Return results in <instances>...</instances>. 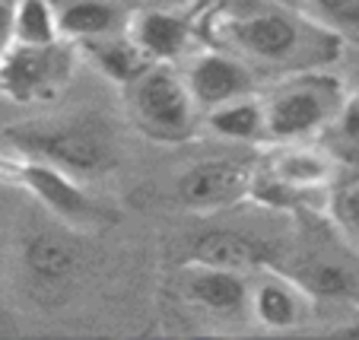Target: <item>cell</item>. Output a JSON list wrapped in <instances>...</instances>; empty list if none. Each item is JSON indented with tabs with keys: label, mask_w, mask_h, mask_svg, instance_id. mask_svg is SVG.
Returning <instances> with one entry per match:
<instances>
[{
	"label": "cell",
	"mask_w": 359,
	"mask_h": 340,
	"mask_svg": "<svg viewBox=\"0 0 359 340\" xmlns=\"http://www.w3.org/2000/svg\"><path fill=\"white\" fill-rule=\"evenodd\" d=\"M4 137L16 153L55 165L76 182H93L121 165V140L95 111L16 121L4 128Z\"/></svg>",
	"instance_id": "obj_1"
},
{
	"label": "cell",
	"mask_w": 359,
	"mask_h": 340,
	"mask_svg": "<svg viewBox=\"0 0 359 340\" xmlns=\"http://www.w3.org/2000/svg\"><path fill=\"white\" fill-rule=\"evenodd\" d=\"M223 39L238 55L267 67H283L290 74L334 61L344 45L315 20L290 10H258L248 16H232L223 26Z\"/></svg>",
	"instance_id": "obj_2"
},
{
	"label": "cell",
	"mask_w": 359,
	"mask_h": 340,
	"mask_svg": "<svg viewBox=\"0 0 359 340\" xmlns=\"http://www.w3.org/2000/svg\"><path fill=\"white\" fill-rule=\"evenodd\" d=\"M124 89V105L147 140L178 147L197 137L203 124V111L191 99L184 76L172 64H149L140 76L128 83Z\"/></svg>",
	"instance_id": "obj_3"
},
{
	"label": "cell",
	"mask_w": 359,
	"mask_h": 340,
	"mask_svg": "<svg viewBox=\"0 0 359 340\" xmlns=\"http://www.w3.org/2000/svg\"><path fill=\"white\" fill-rule=\"evenodd\" d=\"M337 76L325 70H296L286 74L264 102V140L267 143H309L321 137L346 99Z\"/></svg>",
	"instance_id": "obj_4"
},
{
	"label": "cell",
	"mask_w": 359,
	"mask_h": 340,
	"mask_svg": "<svg viewBox=\"0 0 359 340\" xmlns=\"http://www.w3.org/2000/svg\"><path fill=\"white\" fill-rule=\"evenodd\" d=\"M0 184L26 191L29 198H35L51 217H57L64 226L80 232L109 229L118 223L121 213L111 204L93 198L76 178L57 172L55 165L39 163L32 156H22L13 150V156L0 153Z\"/></svg>",
	"instance_id": "obj_5"
},
{
	"label": "cell",
	"mask_w": 359,
	"mask_h": 340,
	"mask_svg": "<svg viewBox=\"0 0 359 340\" xmlns=\"http://www.w3.org/2000/svg\"><path fill=\"white\" fill-rule=\"evenodd\" d=\"M76 67L80 51L67 39L48 45L13 41L0 61V95L13 105H51L67 93Z\"/></svg>",
	"instance_id": "obj_6"
},
{
	"label": "cell",
	"mask_w": 359,
	"mask_h": 340,
	"mask_svg": "<svg viewBox=\"0 0 359 340\" xmlns=\"http://www.w3.org/2000/svg\"><path fill=\"white\" fill-rule=\"evenodd\" d=\"M20 271L26 293L39 306L57 308L74 296L83 273V248L61 229H39L22 238Z\"/></svg>",
	"instance_id": "obj_7"
},
{
	"label": "cell",
	"mask_w": 359,
	"mask_h": 340,
	"mask_svg": "<svg viewBox=\"0 0 359 340\" xmlns=\"http://www.w3.org/2000/svg\"><path fill=\"white\" fill-rule=\"evenodd\" d=\"M337 184V163L325 147L309 143H277L273 156L258 165L251 198H264L267 204L283 207L286 200L312 191H331Z\"/></svg>",
	"instance_id": "obj_8"
},
{
	"label": "cell",
	"mask_w": 359,
	"mask_h": 340,
	"mask_svg": "<svg viewBox=\"0 0 359 340\" xmlns=\"http://www.w3.org/2000/svg\"><path fill=\"white\" fill-rule=\"evenodd\" d=\"M255 178H258V165L251 159H201V163L188 165L175 182V198L182 207L197 213H217L229 210V207L242 204L255 191Z\"/></svg>",
	"instance_id": "obj_9"
},
{
	"label": "cell",
	"mask_w": 359,
	"mask_h": 340,
	"mask_svg": "<svg viewBox=\"0 0 359 340\" xmlns=\"http://www.w3.org/2000/svg\"><path fill=\"white\" fill-rule=\"evenodd\" d=\"M178 296L201 315L245 318L251 299V283L238 271H223V267L184 261L182 273H178Z\"/></svg>",
	"instance_id": "obj_10"
},
{
	"label": "cell",
	"mask_w": 359,
	"mask_h": 340,
	"mask_svg": "<svg viewBox=\"0 0 359 340\" xmlns=\"http://www.w3.org/2000/svg\"><path fill=\"white\" fill-rule=\"evenodd\" d=\"M182 76L201 111L219 109L242 95H255V70L236 55H223V51L197 55Z\"/></svg>",
	"instance_id": "obj_11"
},
{
	"label": "cell",
	"mask_w": 359,
	"mask_h": 340,
	"mask_svg": "<svg viewBox=\"0 0 359 340\" xmlns=\"http://www.w3.org/2000/svg\"><path fill=\"white\" fill-rule=\"evenodd\" d=\"M188 261H194V264L223 267V271L251 273V271L273 267L277 252H273V245L261 236L217 226V229L197 232L194 242H191V248H188Z\"/></svg>",
	"instance_id": "obj_12"
},
{
	"label": "cell",
	"mask_w": 359,
	"mask_h": 340,
	"mask_svg": "<svg viewBox=\"0 0 359 340\" xmlns=\"http://www.w3.org/2000/svg\"><path fill=\"white\" fill-rule=\"evenodd\" d=\"M312 296L302 290V283L273 267H264V277L251 286L248 315L267 331H292L305 321Z\"/></svg>",
	"instance_id": "obj_13"
},
{
	"label": "cell",
	"mask_w": 359,
	"mask_h": 340,
	"mask_svg": "<svg viewBox=\"0 0 359 340\" xmlns=\"http://www.w3.org/2000/svg\"><path fill=\"white\" fill-rule=\"evenodd\" d=\"M51 4L57 16V32L74 45L128 29V16L118 0H51Z\"/></svg>",
	"instance_id": "obj_14"
},
{
	"label": "cell",
	"mask_w": 359,
	"mask_h": 340,
	"mask_svg": "<svg viewBox=\"0 0 359 340\" xmlns=\"http://www.w3.org/2000/svg\"><path fill=\"white\" fill-rule=\"evenodd\" d=\"M80 51V61H86L93 70H99L105 80H111L115 86H128L134 76H140L143 70L149 67V57L140 51L134 39L124 32H111L102 35V39H89L76 45Z\"/></svg>",
	"instance_id": "obj_15"
},
{
	"label": "cell",
	"mask_w": 359,
	"mask_h": 340,
	"mask_svg": "<svg viewBox=\"0 0 359 340\" xmlns=\"http://www.w3.org/2000/svg\"><path fill=\"white\" fill-rule=\"evenodd\" d=\"M128 35L140 45V51L156 64H172L188 48V22L165 10H140L128 20Z\"/></svg>",
	"instance_id": "obj_16"
},
{
	"label": "cell",
	"mask_w": 359,
	"mask_h": 340,
	"mask_svg": "<svg viewBox=\"0 0 359 340\" xmlns=\"http://www.w3.org/2000/svg\"><path fill=\"white\" fill-rule=\"evenodd\" d=\"M203 124L226 140L261 143L264 140V102L258 95H242V99H232L219 109L203 111Z\"/></svg>",
	"instance_id": "obj_17"
},
{
	"label": "cell",
	"mask_w": 359,
	"mask_h": 340,
	"mask_svg": "<svg viewBox=\"0 0 359 340\" xmlns=\"http://www.w3.org/2000/svg\"><path fill=\"white\" fill-rule=\"evenodd\" d=\"M321 147L331 153L337 165L359 172V95L350 93L340 105V111L331 118L325 130H321Z\"/></svg>",
	"instance_id": "obj_18"
},
{
	"label": "cell",
	"mask_w": 359,
	"mask_h": 340,
	"mask_svg": "<svg viewBox=\"0 0 359 340\" xmlns=\"http://www.w3.org/2000/svg\"><path fill=\"white\" fill-rule=\"evenodd\" d=\"M10 22H13V41L22 45H48L61 39L51 0H13Z\"/></svg>",
	"instance_id": "obj_19"
},
{
	"label": "cell",
	"mask_w": 359,
	"mask_h": 340,
	"mask_svg": "<svg viewBox=\"0 0 359 340\" xmlns=\"http://www.w3.org/2000/svg\"><path fill=\"white\" fill-rule=\"evenodd\" d=\"M305 16L340 41L359 45V0H305Z\"/></svg>",
	"instance_id": "obj_20"
},
{
	"label": "cell",
	"mask_w": 359,
	"mask_h": 340,
	"mask_svg": "<svg viewBox=\"0 0 359 340\" xmlns=\"http://www.w3.org/2000/svg\"><path fill=\"white\" fill-rule=\"evenodd\" d=\"M331 217L337 229L359 248V172L331 188Z\"/></svg>",
	"instance_id": "obj_21"
},
{
	"label": "cell",
	"mask_w": 359,
	"mask_h": 340,
	"mask_svg": "<svg viewBox=\"0 0 359 340\" xmlns=\"http://www.w3.org/2000/svg\"><path fill=\"white\" fill-rule=\"evenodd\" d=\"M10 7L13 0H0V61L7 55V48L13 45V22H10Z\"/></svg>",
	"instance_id": "obj_22"
},
{
	"label": "cell",
	"mask_w": 359,
	"mask_h": 340,
	"mask_svg": "<svg viewBox=\"0 0 359 340\" xmlns=\"http://www.w3.org/2000/svg\"><path fill=\"white\" fill-rule=\"evenodd\" d=\"M356 95H359V76H356Z\"/></svg>",
	"instance_id": "obj_23"
}]
</instances>
